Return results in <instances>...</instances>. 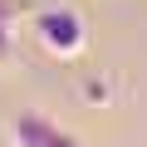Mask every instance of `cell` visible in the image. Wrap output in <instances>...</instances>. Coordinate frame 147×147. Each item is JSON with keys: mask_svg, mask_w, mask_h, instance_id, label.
Instances as JSON below:
<instances>
[{"mask_svg": "<svg viewBox=\"0 0 147 147\" xmlns=\"http://www.w3.org/2000/svg\"><path fill=\"white\" fill-rule=\"evenodd\" d=\"M30 34L49 59H79L88 44V25L74 5H44L30 15Z\"/></svg>", "mask_w": 147, "mask_h": 147, "instance_id": "obj_1", "label": "cell"}, {"mask_svg": "<svg viewBox=\"0 0 147 147\" xmlns=\"http://www.w3.org/2000/svg\"><path fill=\"white\" fill-rule=\"evenodd\" d=\"M5 142H10V147H84L79 137H74L54 113H44V108H20V113H10Z\"/></svg>", "mask_w": 147, "mask_h": 147, "instance_id": "obj_2", "label": "cell"}, {"mask_svg": "<svg viewBox=\"0 0 147 147\" xmlns=\"http://www.w3.org/2000/svg\"><path fill=\"white\" fill-rule=\"evenodd\" d=\"M20 25V5L15 0H0V54H5V44H10V30Z\"/></svg>", "mask_w": 147, "mask_h": 147, "instance_id": "obj_3", "label": "cell"}]
</instances>
